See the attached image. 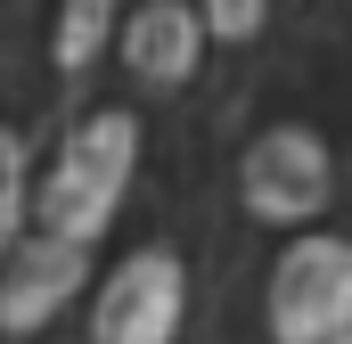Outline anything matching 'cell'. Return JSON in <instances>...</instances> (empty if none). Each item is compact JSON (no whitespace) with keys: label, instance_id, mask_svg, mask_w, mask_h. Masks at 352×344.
Instances as JSON below:
<instances>
[{"label":"cell","instance_id":"6da1fadb","mask_svg":"<svg viewBox=\"0 0 352 344\" xmlns=\"http://www.w3.org/2000/svg\"><path fill=\"white\" fill-rule=\"evenodd\" d=\"M131 164H140V123L131 115H90L41 180V238H66V246L90 255V238L115 222V205L131 189Z\"/></svg>","mask_w":352,"mask_h":344},{"label":"cell","instance_id":"7a4b0ae2","mask_svg":"<svg viewBox=\"0 0 352 344\" xmlns=\"http://www.w3.org/2000/svg\"><path fill=\"white\" fill-rule=\"evenodd\" d=\"M270 336L278 344H344L352 336V246L295 238L270 270Z\"/></svg>","mask_w":352,"mask_h":344},{"label":"cell","instance_id":"3957f363","mask_svg":"<svg viewBox=\"0 0 352 344\" xmlns=\"http://www.w3.org/2000/svg\"><path fill=\"white\" fill-rule=\"evenodd\" d=\"M180 312H188V279H180V255L164 246H140L107 270L98 303H90V344H173Z\"/></svg>","mask_w":352,"mask_h":344},{"label":"cell","instance_id":"277c9868","mask_svg":"<svg viewBox=\"0 0 352 344\" xmlns=\"http://www.w3.org/2000/svg\"><path fill=\"white\" fill-rule=\"evenodd\" d=\"M238 189H246V213H254V222L295 230V222H311V213L328 205L336 164H328L320 131H303V123H270L263 140L246 148V164H238Z\"/></svg>","mask_w":352,"mask_h":344},{"label":"cell","instance_id":"5b68a950","mask_svg":"<svg viewBox=\"0 0 352 344\" xmlns=\"http://www.w3.org/2000/svg\"><path fill=\"white\" fill-rule=\"evenodd\" d=\"M90 279V255L66 238H25L16 255L0 262V336H33L50 328Z\"/></svg>","mask_w":352,"mask_h":344},{"label":"cell","instance_id":"8992f818","mask_svg":"<svg viewBox=\"0 0 352 344\" xmlns=\"http://www.w3.org/2000/svg\"><path fill=\"white\" fill-rule=\"evenodd\" d=\"M197 50H205V17L188 8V0H148V8H131V25H123V66L140 74V83L173 90L197 74Z\"/></svg>","mask_w":352,"mask_h":344},{"label":"cell","instance_id":"52a82bcc","mask_svg":"<svg viewBox=\"0 0 352 344\" xmlns=\"http://www.w3.org/2000/svg\"><path fill=\"white\" fill-rule=\"evenodd\" d=\"M123 0H58V66L66 74H82L90 58H98V41H115L123 25Z\"/></svg>","mask_w":352,"mask_h":344},{"label":"cell","instance_id":"ba28073f","mask_svg":"<svg viewBox=\"0 0 352 344\" xmlns=\"http://www.w3.org/2000/svg\"><path fill=\"white\" fill-rule=\"evenodd\" d=\"M25 246V140L0 123V262Z\"/></svg>","mask_w":352,"mask_h":344},{"label":"cell","instance_id":"9c48e42d","mask_svg":"<svg viewBox=\"0 0 352 344\" xmlns=\"http://www.w3.org/2000/svg\"><path fill=\"white\" fill-rule=\"evenodd\" d=\"M270 17V0H205V33L213 41H254Z\"/></svg>","mask_w":352,"mask_h":344},{"label":"cell","instance_id":"30bf717a","mask_svg":"<svg viewBox=\"0 0 352 344\" xmlns=\"http://www.w3.org/2000/svg\"><path fill=\"white\" fill-rule=\"evenodd\" d=\"M344 344H352V336H344Z\"/></svg>","mask_w":352,"mask_h":344}]
</instances>
